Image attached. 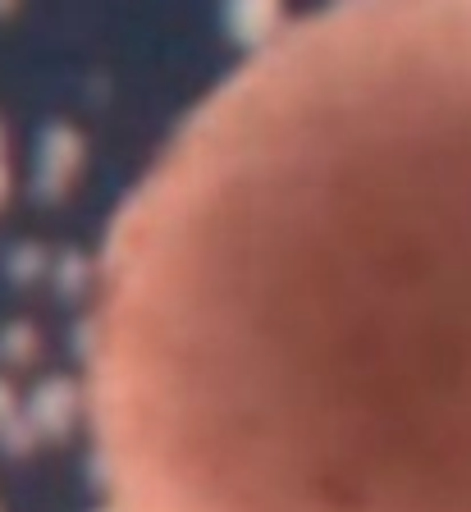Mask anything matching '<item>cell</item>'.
Returning a JSON list of instances; mask_svg holds the SVG:
<instances>
[{
    "mask_svg": "<svg viewBox=\"0 0 471 512\" xmlns=\"http://www.w3.org/2000/svg\"><path fill=\"white\" fill-rule=\"evenodd\" d=\"M225 23H229V32H234L238 42L261 46V42H270V37L279 32L284 14H279L275 5H234V10L225 14Z\"/></svg>",
    "mask_w": 471,
    "mask_h": 512,
    "instance_id": "1",
    "label": "cell"
},
{
    "mask_svg": "<svg viewBox=\"0 0 471 512\" xmlns=\"http://www.w3.org/2000/svg\"><path fill=\"white\" fill-rule=\"evenodd\" d=\"M46 165H51V192L74 179V170L83 165V138H78L74 128H51V138H46Z\"/></svg>",
    "mask_w": 471,
    "mask_h": 512,
    "instance_id": "2",
    "label": "cell"
},
{
    "mask_svg": "<svg viewBox=\"0 0 471 512\" xmlns=\"http://www.w3.org/2000/svg\"><path fill=\"white\" fill-rule=\"evenodd\" d=\"M46 416H51V426H69V416H74V389L69 384H46Z\"/></svg>",
    "mask_w": 471,
    "mask_h": 512,
    "instance_id": "3",
    "label": "cell"
}]
</instances>
